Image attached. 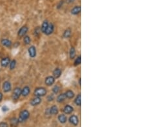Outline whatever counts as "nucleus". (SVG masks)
<instances>
[{
    "label": "nucleus",
    "instance_id": "nucleus-1",
    "mask_svg": "<svg viewBox=\"0 0 145 127\" xmlns=\"http://www.w3.org/2000/svg\"><path fill=\"white\" fill-rule=\"evenodd\" d=\"M30 116V113L27 110H23L20 113H19V116L18 119L19 123H23L24 121L28 119V117Z\"/></svg>",
    "mask_w": 145,
    "mask_h": 127
},
{
    "label": "nucleus",
    "instance_id": "nucleus-2",
    "mask_svg": "<svg viewBox=\"0 0 145 127\" xmlns=\"http://www.w3.org/2000/svg\"><path fill=\"white\" fill-rule=\"evenodd\" d=\"M46 93H47V91H46L45 88H44V87H38V88H36L35 89L34 94L36 97L41 98L42 96H44L46 94Z\"/></svg>",
    "mask_w": 145,
    "mask_h": 127
},
{
    "label": "nucleus",
    "instance_id": "nucleus-3",
    "mask_svg": "<svg viewBox=\"0 0 145 127\" xmlns=\"http://www.w3.org/2000/svg\"><path fill=\"white\" fill-rule=\"evenodd\" d=\"M21 94V89L20 87H16L14 89L12 93V99L14 100L18 99L20 97Z\"/></svg>",
    "mask_w": 145,
    "mask_h": 127
},
{
    "label": "nucleus",
    "instance_id": "nucleus-4",
    "mask_svg": "<svg viewBox=\"0 0 145 127\" xmlns=\"http://www.w3.org/2000/svg\"><path fill=\"white\" fill-rule=\"evenodd\" d=\"M28 28L27 26H23L19 30L18 35L19 37H23L25 36V35L26 34V33L28 32Z\"/></svg>",
    "mask_w": 145,
    "mask_h": 127
},
{
    "label": "nucleus",
    "instance_id": "nucleus-5",
    "mask_svg": "<svg viewBox=\"0 0 145 127\" xmlns=\"http://www.w3.org/2000/svg\"><path fill=\"white\" fill-rule=\"evenodd\" d=\"M12 86H11V83L10 82L8 81H5L3 84V90L5 93H8L9 91L11 90Z\"/></svg>",
    "mask_w": 145,
    "mask_h": 127
},
{
    "label": "nucleus",
    "instance_id": "nucleus-6",
    "mask_svg": "<svg viewBox=\"0 0 145 127\" xmlns=\"http://www.w3.org/2000/svg\"><path fill=\"white\" fill-rule=\"evenodd\" d=\"M28 54H29V56L31 57V58H34L36 56V47L34 46H30L28 50Z\"/></svg>",
    "mask_w": 145,
    "mask_h": 127
},
{
    "label": "nucleus",
    "instance_id": "nucleus-7",
    "mask_svg": "<svg viewBox=\"0 0 145 127\" xmlns=\"http://www.w3.org/2000/svg\"><path fill=\"white\" fill-rule=\"evenodd\" d=\"M69 122L74 126H77L79 124V118L76 115L71 116L69 118Z\"/></svg>",
    "mask_w": 145,
    "mask_h": 127
},
{
    "label": "nucleus",
    "instance_id": "nucleus-8",
    "mask_svg": "<svg viewBox=\"0 0 145 127\" xmlns=\"http://www.w3.org/2000/svg\"><path fill=\"white\" fill-rule=\"evenodd\" d=\"M54 30V24L52 23H50V24H48V27L46 28V31H45V32L44 33L47 35H49L52 33Z\"/></svg>",
    "mask_w": 145,
    "mask_h": 127
},
{
    "label": "nucleus",
    "instance_id": "nucleus-9",
    "mask_svg": "<svg viewBox=\"0 0 145 127\" xmlns=\"http://www.w3.org/2000/svg\"><path fill=\"white\" fill-rule=\"evenodd\" d=\"M45 84L48 86H51L52 85L54 84V83L55 82V78L54 77H52V76H50V77H46V79H45Z\"/></svg>",
    "mask_w": 145,
    "mask_h": 127
},
{
    "label": "nucleus",
    "instance_id": "nucleus-10",
    "mask_svg": "<svg viewBox=\"0 0 145 127\" xmlns=\"http://www.w3.org/2000/svg\"><path fill=\"white\" fill-rule=\"evenodd\" d=\"M41 98L39 97H36L32 99V100L30 101V105L32 106H36L38 105L41 103Z\"/></svg>",
    "mask_w": 145,
    "mask_h": 127
},
{
    "label": "nucleus",
    "instance_id": "nucleus-11",
    "mask_svg": "<svg viewBox=\"0 0 145 127\" xmlns=\"http://www.w3.org/2000/svg\"><path fill=\"white\" fill-rule=\"evenodd\" d=\"M10 62V58H8V57H5V58L1 59V66H2L3 67H6L9 65Z\"/></svg>",
    "mask_w": 145,
    "mask_h": 127
},
{
    "label": "nucleus",
    "instance_id": "nucleus-12",
    "mask_svg": "<svg viewBox=\"0 0 145 127\" xmlns=\"http://www.w3.org/2000/svg\"><path fill=\"white\" fill-rule=\"evenodd\" d=\"M73 111H74V108L69 105H67L63 109V112L66 114H70Z\"/></svg>",
    "mask_w": 145,
    "mask_h": 127
},
{
    "label": "nucleus",
    "instance_id": "nucleus-13",
    "mask_svg": "<svg viewBox=\"0 0 145 127\" xmlns=\"http://www.w3.org/2000/svg\"><path fill=\"white\" fill-rule=\"evenodd\" d=\"M1 44H2L3 46H5L6 47V48H10V46H12V42H11L10 40L6 39H2L1 41Z\"/></svg>",
    "mask_w": 145,
    "mask_h": 127
},
{
    "label": "nucleus",
    "instance_id": "nucleus-14",
    "mask_svg": "<svg viewBox=\"0 0 145 127\" xmlns=\"http://www.w3.org/2000/svg\"><path fill=\"white\" fill-rule=\"evenodd\" d=\"M58 108L56 105H53L49 110V114L51 115H56L58 114Z\"/></svg>",
    "mask_w": 145,
    "mask_h": 127
},
{
    "label": "nucleus",
    "instance_id": "nucleus-15",
    "mask_svg": "<svg viewBox=\"0 0 145 127\" xmlns=\"http://www.w3.org/2000/svg\"><path fill=\"white\" fill-rule=\"evenodd\" d=\"M30 87H28V86H25V87H24L23 89H21V95H22L23 96L26 97L30 94Z\"/></svg>",
    "mask_w": 145,
    "mask_h": 127
},
{
    "label": "nucleus",
    "instance_id": "nucleus-16",
    "mask_svg": "<svg viewBox=\"0 0 145 127\" xmlns=\"http://www.w3.org/2000/svg\"><path fill=\"white\" fill-rule=\"evenodd\" d=\"M81 11V6H76L71 10V14L76 16V15L80 14Z\"/></svg>",
    "mask_w": 145,
    "mask_h": 127
},
{
    "label": "nucleus",
    "instance_id": "nucleus-17",
    "mask_svg": "<svg viewBox=\"0 0 145 127\" xmlns=\"http://www.w3.org/2000/svg\"><path fill=\"white\" fill-rule=\"evenodd\" d=\"M61 73H62V71L59 68L55 69L54 71H53V76L54 77V78H59L61 75Z\"/></svg>",
    "mask_w": 145,
    "mask_h": 127
},
{
    "label": "nucleus",
    "instance_id": "nucleus-18",
    "mask_svg": "<svg viewBox=\"0 0 145 127\" xmlns=\"http://www.w3.org/2000/svg\"><path fill=\"white\" fill-rule=\"evenodd\" d=\"M66 98H67V97H66L65 93H62V94H61L57 97L56 100L58 103H61L63 101H64Z\"/></svg>",
    "mask_w": 145,
    "mask_h": 127
},
{
    "label": "nucleus",
    "instance_id": "nucleus-19",
    "mask_svg": "<svg viewBox=\"0 0 145 127\" xmlns=\"http://www.w3.org/2000/svg\"><path fill=\"white\" fill-rule=\"evenodd\" d=\"M57 119H58L59 121L61 123H62V124L65 123L67 121V116L64 115V114H60V115H59Z\"/></svg>",
    "mask_w": 145,
    "mask_h": 127
},
{
    "label": "nucleus",
    "instance_id": "nucleus-20",
    "mask_svg": "<svg viewBox=\"0 0 145 127\" xmlns=\"http://www.w3.org/2000/svg\"><path fill=\"white\" fill-rule=\"evenodd\" d=\"M48 21H44V22H43L42 24V26H41V32H42L43 33H44L45 32V31H46V28H47V27H48Z\"/></svg>",
    "mask_w": 145,
    "mask_h": 127
},
{
    "label": "nucleus",
    "instance_id": "nucleus-21",
    "mask_svg": "<svg viewBox=\"0 0 145 127\" xmlns=\"http://www.w3.org/2000/svg\"><path fill=\"white\" fill-rule=\"evenodd\" d=\"M74 103H76V105H77V106H81V96L80 94H79L77 97L74 100Z\"/></svg>",
    "mask_w": 145,
    "mask_h": 127
},
{
    "label": "nucleus",
    "instance_id": "nucleus-22",
    "mask_svg": "<svg viewBox=\"0 0 145 127\" xmlns=\"http://www.w3.org/2000/svg\"><path fill=\"white\" fill-rule=\"evenodd\" d=\"M65 95H66L67 98L72 99L74 97V93L72 91H71V90H68V91L65 93Z\"/></svg>",
    "mask_w": 145,
    "mask_h": 127
},
{
    "label": "nucleus",
    "instance_id": "nucleus-23",
    "mask_svg": "<svg viewBox=\"0 0 145 127\" xmlns=\"http://www.w3.org/2000/svg\"><path fill=\"white\" fill-rule=\"evenodd\" d=\"M71 33H72V31L70 28H68L66 30L64 31V33H63V37L64 38H69L71 35Z\"/></svg>",
    "mask_w": 145,
    "mask_h": 127
},
{
    "label": "nucleus",
    "instance_id": "nucleus-24",
    "mask_svg": "<svg viewBox=\"0 0 145 127\" xmlns=\"http://www.w3.org/2000/svg\"><path fill=\"white\" fill-rule=\"evenodd\" d=\"M76 56V50L74 47H72L70 50V58L71 59H74Z\"/></svg>",
    "mask_w": 145,
    "mask_h": 127
},
{
    "label": "nucleus",
    "instance_id": "nucleus-25",
    "mask_svg": "<svg viewBox=\"0 0 145 127\" xmlns=\"http://www.w3.org/2000/svg\"><path fill=\"white\" fill-rule=\"evenodd\" d=\"M10 122H11V125H12V127H17V125L19 123L18 120L16 118H12L11 120H10Z\"/></svg>",
    "mask_w": 145,
    "mask_h": 127
},
{
    "label": "nucleus",
    "instance_id": "nucleus-26",
    "mask_svg": "<svg viewBox=\"0 0 145 127\" xmlns=\"http://www.w3.org/2000/svg\"><path fill=\"white\" fill-rule=\"evenodd\" d=\"M9 66H10V70H13L14 69H15L16 66V60H13V61H10V64H9Z\"/></svg>",
    "mask_w": 145,
    "mask_h": 127
},
{
    "label": "nucleus",
    "instance_id": "nucleus-27",
    "mask_svg": "<svg viewBox=\"0 0 145 127\" xmlns=\"http://www.w3.org/2000/svg\"><path fill=\"white\" fill-rule=\"evenodd\" d=\"M81 63V56H78L74 61V66H77L80 64Z\"/></svg>",
    "mask_w": 145,
    "mask_h": 127
},
{
    "label": "nucleus",
    "instance_id": "nucleus-28",
    "mask_svg": "<svg viewBox=\"0 0 145 127\" xmlns=\"http://www.w3.org/2000/svg\"><path fill=\"white\" fill-rule=\"evenodd\" d=\"M30 38L28 36H25L24 39H23V42H24L25 44L28 45L30 43Z\"/></svg>",
    "mask_w": 145,
    "mask_h": 127
},
{
    "label": "nucleus",
    "instance_id": "nucleus-29",
    "mask_svg": "<svg viewBox=\"0 0 145 127\" xmlns=\"http://www.w3.org/2000/svg\"><path fill=\"white\" fill-rule=\"evenodd\" d=\"M59 90H60V88H59V87L57 86V85H56V86H54V87H53L52 92L54 93V94H57L59 92Z\"/></svg>",
    "mask_w": 145,
    "mask_h": 127
},
{
    "label": "nucleus",
    "instance_id": "nucleus-30",
    "mask_svg": "<svg viewBox=\"0 0 145 127\" xmlns=\"http://www.w3.org/2000/svg\"><path fill=\"white\" fill-rule=\"evenodd\" d=\"M54 96L53 94L48 95V97H47V100H48V101H53V100H54Z\"/></svg>",
    "mask_w": 145,
    "mask_h": 127
},
{
    "label": "nucleus",
    "instance_id": "nucleus-31",
    "mask_svg": "<svg viewBox=\"0 0 145 127\" xmlns=\"http://www.w3.org/2000/svg\"><path fill=\"white\" fill-rule=\"evenodd\" d=\"M64 0H62V1H61L59 2V3L57 4V9H59V8L62 7L63 4H64Z\"/></svg>",
    "mask_w": 145,
    "mask_h": 127
},
{
    "label": "nucleus",
    "instance_id": "nucleus-32",
    "mask_svg": "<svg viewBox=\"0 0 145 127\" xmlns=\"http://www.w3.org/2000/svg\"><path fill=\"white\" fill-rule=\"evenodd\" d=\"M0 127H8V125L5 122H1L0 123Z\"/></svg>",
    "mask_w": 145,
    "mask_h": 127
},
{
    "label": "nucleus",
    "instance_id": "nucleus-33",
    "mask_svg": "<svg viewBox=\"0 0 145 127\" xmlns=\"http://www.w3.org/2000/svg\"><path fill=\"white\" fill-rule=\"evenodd\" d=\"M40 32H41V30H39V28H36V29H35V32H34L35 35H36V36H38V35H39V34Z\"/></svg>",
    "mask_w": 145,
    "mask_h": 127
},
{
    "label": "nucleus",
    "instance_id": "nucleus-34",
    "mask_svg": "<svg viewBox=\"0 0 145 127\" xmlns=\"http://www.w3.org/2000/svg\"><path fill=\"white\" fill-rule=\"evenodd\" d=\"M75 0H65V1L67 3H73L74 1Z\"/></svg>",
    "mask_w": 145,
    "mask_h": 127
},
{
    "label": "nucleus",
    "instance_id": "nucleus-35",
    "mask_svg": "<svg viewBox=\"0 0 145 127\" xmlns=\"http://www.w3.org/2000/svg\"><path fill=\"white\" fill-rule=\"evenodd\" d=\"M2 110H3V111H7L8 110V109L6 107V106H4V107H3Z\"/></svg>",
    "mask_w": 145,
    "mask_h": 127
},
{
    "label": "nucleus",
    "instance_id": "nucleus-36",
    "mask_svg": "<svg viewBox=\"0 0 145 127\" xmlns=\"http://www.w3.org/2000/svg\"><path fill=\"white\" fill-rule=\"evenodd\" d=\"M3 99V94L1 93H0V101L2 100Z\"/></svg>",
    "mask_w": 145,
    "mask_h": 127
},
{
    "label": "nucleus",
    "instance_id": "nucleus-37",
    "mask_svg": "<svg viewBox=\"0 0 145 127\" xmlns=\"http://www.w3.org/2000/svg\"><path fill=\"white\" fill-rule=\"evenodd\" d=\"M79 85H81V79H79Z\"/></svg>",
    "mask_w": 145,
    "mask_h": 127
}]
</instances>
